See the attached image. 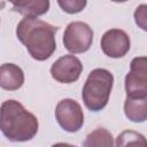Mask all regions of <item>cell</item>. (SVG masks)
I'll use <instances>...</instances> for the list:
<instances>
[{
	"label": "cell",
	"mask_w": 147,
	"mask_h": 147,
	"mask_svg": "<svg viewBox=\"0 0 147 147\" xmlns=\"http://www.w3.org/2000/svg\"><path fill=\"white\" fill-rule=\"evenodd\" d=\"M56 26L37 17H24L17 24L16 36L32 59L45 61L56 49Z\"/></svg>",
	"instance_id": "cell-1"
},
{
	"label": "cell",
	"mask_w": 147,
	"mask_h": 147,
	"mask_svg": "<svg viewBox=\"0 0 147 147\" xmlns=\"http://www.w3.org/2000/svg\"><path fill=\"white\" fill-rule=\"evenodd\" d=\"M0 114V127L8 140L22 142L33 139L37 134L39 127L37 117L18 101L7 100L2 102Z\"/></svg>",
	"instance_id": "cell-2"
},
{
	"label": "cell",
	"mask_w": 147,
	"mask_h": 147,
	"mask_svg": "<svg viewBox=\"0 0 147 147\" xmlns=\"http://www.w3.org/2000/svg\"><path fill=\"white\" fill-rule=\"evenodd\" d=\"M114 84L113 74L102 68L92 70L83 86L82 98L85 107L91 111L102 110L109 100Z\"/></svg>",
	"instance_id": "cell-3"
},
{
	"label": "cell",
	"mask_w": 147,
	"mask_h": 147,
	"mask_svg": "<svg viewBox=\"0 0 147 147\" xmlns=\"http://www.w3.org/2000/svg\"><path fill=\"white\" fill-rule=\"evenodd\" d=\"M93 41V30L84 22H71L64 30L63 45L72 54L84 53L90 49Z\"/></svg>",
	"instance_id": "cell-4"
},
{
	"label": "cell",
	"mask_w": 147,
	"mask_h": 147,
	"mask_svg": "<svg viewBox=\"0 0 147 147\" xmlns=\"http://www.w3.org/2000/svg\"><path fill=\"white\" fill-rule=\"evenodd\" d=\"M55 118L67 132H77L84 124V114L80 105L72 99L61 100L55 108Z\"/></svg>",
	"instance_id": "cell-5"
},
{
	"label": "cell",
	"mask_w": 147,
	"mask_h": 147,
	"mask_svg": "<svg viewBox=\"0 0 147 147\" xmlns=\"http://www.w3.org/2000/svg\"><path fill=\"white\" fill-rule=\"evenodd\" d=\"M126 96H147V56H137L125 76Z\"/></svg>",
	"instance_id": "cell-6"
},
{
	"label": "cell",
	"mask_w": 147,
	"mask_h": 147,
	"mask_svg": "<svg viewBox=\"0 0 147 147\" xmlns=\"http://www.w3.org/2000/svg\"><path fill=\"white\" fill-rule=\"evenodd\" d=\"M82 72L83 64L75 55L61 56L51 67V75L53 79L62 84H70L78 80Z\"/></svg>",
	"instance_id": "cell-7"
},
{
	"label": "cell",
	"mask_w": 147,
	"mask_h": 147,
	"mask_svg": "<svg viewBox=\"0 0 147 147\" xmlns=\"http://www.w3.org/2000/svg\"><path fill=\"white\" fill-rule=\"evenodd\" d=\"M100 44L102 52L113 59H119L126 55L131 46L130 37L121 29H110L106 31Z\"/></svg>",
	"instance_id": "cell-8"
},
{
	"label": "cell",
	"mask_w": 147,
	"mask_h": 147,
	"mask_svg": "<svg viewBox=\"0 0 147 147\" xmlns=\"http://www.w3.org/2000/svg\"><path fill=\"white\" fill-rule=\"evenodd\" d=\"M24 83L23 70L14 63H5L0 67V86L7 91H16Z\"/></svg>",
	"instance_id": "cell-9"
},
{
	"label": "cell",
	"mask_w": 147,
	"mask_h": 147,
	"mask_svg": "<svg viewBox=\"0 0 147 147\" xmlns=\"http://www.w3.org/2000/svg\"><path fill=\"white\" fill-rule=\"evenodd\" d=\"M13 3V10L25 17H38L49 9V0H8Z\"/></svg>",
	"instance_id": "cell-10"
},
{
	"label": "cell",
	"mask_w": 147,
	"mask_h": 147,
	"mask_svg": "<svg viewBox=\"0 0 147 147\" xmlns=\"http://www.w3.org/2000/svg\"><path fill=\"white\" fill-rule=\"evenodd\" d=\"M124 114L131 122H145L147 119V96H126Z\"/></svg>",
	"instance_id": "cell-11"
},
{
	"label": "cell",
	"mask_w": 147,
	"mask_h": 147,
	"mask_svg": "<svg viewBox=\"0 0 147 147\" xmlns=\"http://www.w3.org/2000/svg\"><path fill=\"white\" fill-rule=\"evenodd\" d=\"M86 147H92V146H113L114 145V140H113V136L111 133L103 129V127H99L96 130H94L93 132H91L87 137L86 140L83 144Z\"/></svg>",
	"instance_id": "cell-12"
},
{
	"label": "cell",
	"mask_w": 147,
	"mask_h": 147,
	"mask_svg": "<svg viewBox=\"0 0 147 147\" xmlns=\"http://www.w3.org/2000/svg\"><path fill=\"white\" fill-rule=\"evenodd\" d=\"M127 145L147 146V140L141 133H138L136 131H123L117 137L116 146H127Z\"/></svg>",
	"instance_id": "cell-13"
},
{
	"label": "cell",
	"mask_w": 147,
	"mask_h": 147,
	"mask_svg": "<svg viewBox=\"0 0 147 147\" xmlns=\"http://www.w3.org/2000/svg\"><path fill=\"white\" fill-rule=\"evenodd\" d=\"M61 9L68 14L80 13L87 3V0H57Z\"/></svg>",
	"instance_id": "cell-14"
},
{
	"label": "cell",
	"mask_w": 147,
	"mask_h": 147,
	"mask_svg": "<svg viewBox=\"0 0 147 147\" xmlns=\"http://www.w3.org/2000/svg\"><path fill=\"white\" fill-rule=\"evenodd\" d=\"M134 22L141 30L147 32V5H140L136 8L134 14Z\"/></svg>",
	"instance_id": "cell-15"
},
{
	"label": "cell",
	"mask_w": 147,
	"mask_h": 147,
	"mask_svg": "<svg viewBox=\"0 0 147 147\" xmlns=\"http://www.w3.org/2000/svg\"><path fill=\"white\" fill-rule=\"evenodd\" d=\"M111 1H114V2H125L127 0H111Z\"/></svg>",
	"instance_id": "cell-16"
}]
</instances>
